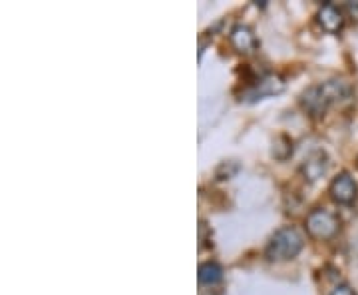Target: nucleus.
Returning <instances> with one entry per match:
<instances>
[{
  "label": "nucleus",
  "mask_w": 358,
  "mask_h": 295,
  "mask_svg": "<svg viewBox=\"0 0 358 295\" xmlns=\"http://www.w3.org/2000/svg\"><path fill=\"white\" fill-rule=\"evenodd\" d=\"M348 96H350V84L346 80L334 78V80L320 82L317 86H310L308 90L303 92L301 106L307 110L308 114L322 116L329 110L331 104L341 102Z\"/></svg>",
  "instance_id": "nucleus-1"
},
{
  "label": "nucleus",
  "mask_w": 358,
  "mask_h": 295,
  "mask_svg": "<svg viewBox=\"0 0 358 295\" xmlns=\"http://www.w3.org/2000/svg\"><path fill=\"white\" fill-rule=\"evenodd\" d=\"M303 244V235L291 226H285L271 235L265 247V257L268 261H289L301 254Z\"/></svg>",
  "instance_id": "nucleus-2"
},
{
  "label": "nucleus",
  "mask_w": 358,
  "mask_h": 295,
  "mask_svg": "<svg viewBox=\"0 0 358 295\" xmlns=\"http://www.w3.org/2000/svg\"><path fill=\"white\" fill-rule=\"evenodd\" d=\"M341 230V219L336 214L317 207L307 216V231L317 240H331Z\"/></svg>",
  "instance_id": "nucleus-3"
},
{
  "label": "nucleus",
  "mask_w": 358,
  "mask_h": 295,
  "mask_svg": "<svg viewBox=\"0 0 358 295\" xmlns=\"http://www.w3.org/2000/svg\"><path fill=\"white\" fill-rule=\"evenodd\" d=\"M329 193L336 204L341 205H350L358 198V186L355 178L348 174V172H341L333 181H331V188Z\"/></svg>",
  "instance_id": "nucleus-4"
},
{
  "label": "nucleus",
  "mask_w": 358,
  "mask_h": 295,
  "mask_svg": "<svg viewBox=\"0 0 358 295\" xmlns=\"http://www.w3.org/2000/svg\"><path fill=\"white\" fill-rule=\"evenodd\" d=\"M285 90V82H282L279 76H265L261 80H257L255 84L245 90V94H241V100H247V102H257V100H263L267 96H277Z\"/></svg>",
  "instance_id": "nucleus-5"
},
{
  "label": "nucleus",
  "mask_w": 358,
  "mask_h": 295,
  "mask_svg": "<svg viewBox=\"0 0 358 295\" xmlns=\"http://www.w3.org/2000/svg\"><path fill=\"white\" fill-rule=\"evenodd\" d=\"M329 170V156L324 154L322 150H317L313 154H308L301 166V172L305 176V180L308 181H317L319 178H322Z\"/></svg>",
  "instance_id": "nucleus-6"
},
{
  "label": "nucleus",
  "mask_w": 358,
  "mask_h": 295,
  "mask_svg": "<svg viewBox=\"0 0 358 295\" xmlns=\"http://www.w3.org/2000/svg\"><path fill=\"white\" fill-rule=\"evenodd\" d=\"M319 25L327 30V32H331V34H336V32H341L343 30V26H345V14L341 8H336L334 4H324L322 8L319 11Z\"/></svg>",
  "instance_id": "nucleus-7"
},
{
  "label": "nucleus",
  "mask_w": 358,
  "mask_h": 295,
  "mask_svg": "<svg viewBox=\"0 0 358 295\" xmlns=\"http://www.w3.org/2000/svg\"><path fill=\"white\" fill-rule=\"evenodd\" d=\"M231 44H233V48L237 52H253L257 48V39L255 34H253V30L249 28L247 25H237L233 26V30H231L229 34Z\"/></svg>",
  "instance_id": "nucleus-8"
},
{
  "label": "nucleus",
  "mask_w": 358,
  "mask_h": 295,
  "mask_svg": "<svg viewBox=\"0 0 358 295\" xmlns=\"http://www.w3.org/2000/svg\"><path fill=\"white\" fill-rule=\"evenodd\" d=\"M223 280V270L215 261H205L199 266V283L203 285H215Z\"/></svg>",
  "instance_id": "nucleus-9"
},
{
  "label": "nucleus",
  "mask_w": 358,
  "mask_h": 295,
  "mask_svg": "<svg viewBox=\"0 0 358 295\" xmlns=\"http://www.w3.org/2000/svg\"><path fill=\"white\" fill-rule=\"evenodd\" d=\"M239 167L241 166H239L237 162H233V160H231V162H223V164L217 167V174H215V176H217V180H229V178H233V176L239 172Z\"/></svg>",
  "instance_id": "nucleus-10"
},
{
  "label": "nucleus",
  "mask_w": 358,
  "mask_h": 295,
  "mask_svg": "<svg viewBox=\"0 0 358 295\" xmlns=\"http://www.w3.org/2000/svg\"><path fill=\"white\" fill-rule=\"evenodd\" d=\"M345 11L348 13V16H350L352 20H357L358 22V2H346Z\"/></svg>",
  "instance_id": "nucleus-11"
},
{
  "label": "nucleus",
  "mask_w": 358,
  "mask_h": 295,
  "mask_svg": "<svg viewBox=\"0 0 358 295\" xmlns=\"http://www.w3.org/2000/svg\"><path fill=\"white\" fill-rule=\"evenodd\" d=\"M329 295H355V291H352L348 285H336Z\"/></svg>",
  "instance_id": "nucleus-12"
},
{
  "label": "nucleus",
  "mask_w": 358,
  "mask_h": 295,
  "mask_svg": "<svg viewBox=\"0 0 358 295\" xmlns=\"http://www.w3.org/2000/svg\"><path fill=\"white\" fill-rule=\"evenodd\" d=\"M357 164H358V158H357Z\"/></svg>",
  "instance_id": "nucleus-13"
}]
</instances>
